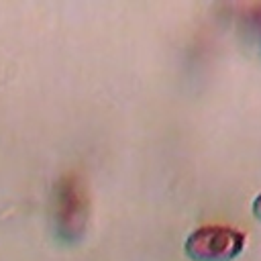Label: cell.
<instances>
[{
	"mask_svg": "<svg viewBox=\"0 0 261 261\" xmlns=\"http://www.w3.org/2000/svg\"><path fill=\"white\" fill-rule=\"evenodd\" d=\"M88 194L82 177L77 173H65L55 186L53 216L55 228L63 241H77L88 224Z\"/></svg>",
	"mask_w": 261,
	"mask_h": 261,
	"instance_id": "cell-1",
	"label": "cell"
},
{
	"mask_svg": "<svg viewBox=\"0 0 261 261\" xmlns=\"http://www.w3.org/2000/svg\"><path fill=\"white\" fill-rule=\"evenodd\" d=\"M251 212H253V216H255L257 220H261V192L255 196V200H253V204H251Z\"/></svg>",
	"mask_w": 261,
	"mask_h": 261,
	"instance_id": "cell-3",
	"label": "cell"
},
{
	"mask_svg": "<svg viewBox=\"0 0 261 261\" xmlns=\"http://www.w3.org/2000/svg\"><path fill=\"white\" fill-rule=\"evenodd\" d=\"M245 249V234L224 224L194 228L184 241V253L192 261H232Z\"/></svg>",
	"mask_w": 261,
	"mask_h": 261,
	"instance_id": "cell-2",
	"label": "cell"
}]
</instances>
